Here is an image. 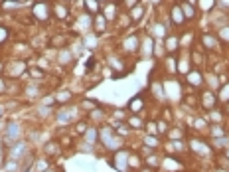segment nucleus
<instances>
[{"label": "nucleus", "instance_id": "1", "mask_svg": "<svg viewBox=\"0 0 229 172\" xmlns=\"http://www.w3.org/2000/svg\"><path fill=\"white\" fill-rule=\"evenodd\" d=\"M18 131H20L18 125H16V123H10V125H8V129H6V137L10 138V141H14V138L18 137Z\"/></svg>", "mask_w": 229, "mask_h": 172}, {"label": "nucleus", "instance_id": "2", "mask_svg": "<svg viewBox=\"0 0 229 172\" xmlns=\"http://www.w3.org/2000/svg\"><path fill=\"white\" fill-rule=\"evenodd\" d=\"M174 20H176L178 24H180V20H182V16H180V8H178V6H174Z\"/></svg>", "mask_w": 229, "mask_h": 172}, {"label": "nucleus", "instance_id": "3", "mask_svg": "<svg viewBox=\"0 0 229 172\" xmlns=\"http://www.w3.org/2000/svg\"><path fill=\"white\" fill-rule=\"evenodd\" d=\"M85 138H87L89 142H95V131H93V129H91V131L87 133V137H85Z\"/></svg>", "mask_w": 229, "mask_h": 172}, {"label": "nucleus", "instance_id": "4", "mask_svg": "<svg viewBox=\"0 0 229 172\" xmlns=\"http://www.w3.org/2000/svg\"><path fill=\"white\" fill-rule=\"evenodd\" d=\"M184 10H186V16H188V18H191V14H194L191 6H188V4H186V6H184Z\"/></svg>", "mask_w": 229, "mask_h": 172}]
</instances>
